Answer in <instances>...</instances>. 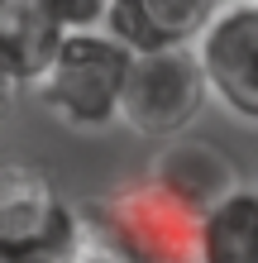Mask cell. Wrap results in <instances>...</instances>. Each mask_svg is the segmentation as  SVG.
Returning a JSON list of instances; mask_svg holds the SVG:
<instances>
[{
    "label": "cell",
    "mask_w": 258,
    "mask_h": 263,
    "mask_svg": "<svg viewBox=\"0 0 258 263\" xmlns=\"http://www.w3.org/2000/svg\"><path fill=\"white\" fill-rule=\"evenodd\" d=\"M129 63H134V48L120 43L105 24L67 29L53 63L34 82V96L43 101V110L57 125L82 129V134H101V129L120 125Z\"/></svg>",
    "instance_id": "cell-1"
},
{
    "label": "cell",
    "mask_w": 258,
    "mask_h": 263,
    "mask_svg": "<svg viewBox=\"0 0 258 263\" xmlns=\"http://www.w3.org/2000/svg\"><path fill=\"white\" fill-rule=\"evenodd\" d=\"M91 254L134 263H201V215L163 192L153 177H139L86 211Z\"/></svg>",
    "instance_id": "cell-2"
},
{
    "label": "cell",
    "mask_w": 258,
    "mask_h": 263,
    "mask_svg": "<svg viewBox=\"0 0 258 263\" xmlns=\"http://www.w3.org/2000/svg\"><path fill=\"white\" fill-rule=\"evenodd\" d=\"M91 258L86 211L53 187L38 163L0 158V263Z\"/></svg>",
    "instance_id": "cell-3"
},
{
    "label": "cell",
    "mask_w": 258,
    "mask_h": 263,
    "mask_svg": "<svg viewBox=\"0 0 258 263\" xmlns=\"http://www.w3.org/2000/svg\"><path fill=\"white\" fill-rule=\"evenodd\" d=\"M210 101L206 67L196 58V43L182 48H153V53H134L125 101H120V125L139 139H177L201 120Z\"/></svg>",
    "instance_id": "cell-4"
},
{
    "label": "cell",
    "mask_w": 258,
    "mask_h": 263,
    "mask_svg": "<svg viewBox=\"0 0 258 263\" xmlns=\"http://www.w3.org/2000/svg\"><path fill=\"white\" fill-rule=\"evenodd\" d=\"M210 101L244 125H258V0H225L196 39Z\"/></svg>",
    "instance_id": "cell-5"
},
{
    "label": "cell",
    "mask_w": 258,
    "mask_h": 263,
    "mask_svg": "<svg viewBox=\"0 0 258 263\" xmlns=\"http://www.w3.org/2000/svg\"><path fill=\"white\" fill-rule=\"evenodd\" d=\"M148 177L158 182L163 192H172L182 206H191L196 215H206L225 192L239 187V173L230 163V153L210 139H196L191 129L177 139H163V153L153 158Z\"/></svg>",
    "instance_id": "cell-6"
},
{
    "label": "cell",
    "mask_w": 258,
    "mask_h": 263,
    "mask_svg": "<svg viewBox=\"0 0 258 263\" xmlns=\"http://www.w3.org/2000/svg\"><path fill=\"white\" fill-rule=\"evenodd\" d=\"M210 14H215V0H110L105 29L134 53H153L196 43Z\"/></svg>",
    "instance_id": "cell-7"
},
{
    "label": "cell",
    "mask_w": 258,
    "mask_h": 263,
    "mask_svg": "<svg viewBox=\"0 0 258 263\" xmlns=\"http://www.w3.org/2000/svg\"><path fill=\"white\" fill-rule=\"evenodd\" d=\"M63 34L67 29H57L43 14L38 0H10V5H0V63L19 77L29 91L43 77V67L53 63Z\"/></svg>",
    "instance_id": "cell-8"
},
{
    "label": "cell",
    "mask_w": 258,
    "mask_h": 263,
    "mask_svg": "<svg viewBox=\"0 0 258 263\" xmlns=\"http://www.w3.org/2000/svg\"><path fill=\"white\" fill-rule=\"evenodd\" d=\"M201 263H258V187L239 182L201 215Z\"/></svg>",
    "instance_id": "cell-9"
},
{
    "label": "cell",
    "mask_w": 258,
    "mask_h": 263,
    "mask_svg": "<svg viewBox=\"0 0 258 263\" xmlns=\"http://www.w3.org/2000/svg\"><path fill=\"white\" fill-rule=\"evenodd\" d=\"M38 5L57 29H96V24H105L110 0H38Z\"/></svg>",
    "instance_id": "cell-10"
},
{
    "label": "cell",
    "mask_w": 258,
    "mask_h": 263,
    "mask_svg": "<svg viewBox=\"0 0 258 263\" xmlns=\"http://www.w3.org/2000/svg\"><path fill=\"white\" fill-rule=\"evenodd\" d=\"M24 91H29V86H24V82H19V77H14L5 63H0V115H5V110H14Z\"/></svg>",
    "instance_id": "cell-11"
},
{
    "label": "cell",
    "mask_w": 258,
    "mask_h": 263,
    "mask_svg": "<svg viewBox=\"0 0 258 263\" xmlns=\"http://www.w3.org/2000/svg\"><path fill=\"white\" fill-rule=\"evenodd\" d=\"M0 5H10V0H0Z\"/></svg>",
    "instance_id": "cell-12"
},
{
    "label": "cell",
    "mask_w": 258,
    "mask_h": 263,
    "mask_svg": "<svg viewBox=\"0 0 258 263\" xmlns=\"http://www.w3.org/2000/svg\"><path fill=\"white\" fill-rule=\"evenodd\" d=\"M215 5H225V0H215Z\"/></svg>",
    "instance_id": "cell-13"
}]
</instances>
